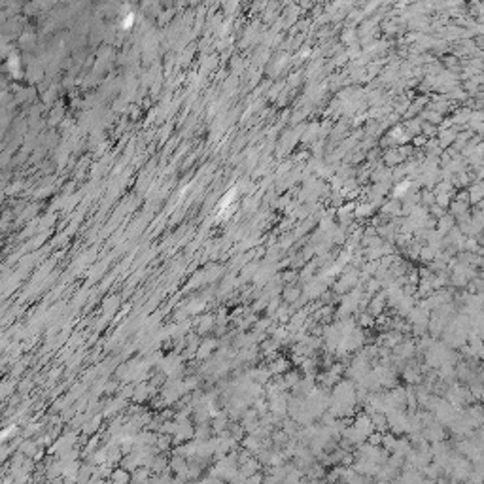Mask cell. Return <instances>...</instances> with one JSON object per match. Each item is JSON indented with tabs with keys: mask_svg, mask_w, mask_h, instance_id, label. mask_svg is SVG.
<instances>
[{
	"mask_svg": "<svg viewBox=\"0 0 484 484\" xmlns=\"http://www.w3.org/2000/svg\"><path fill=\"white\" fill-rule=\"evenodd\" d=\"M259 469H261V463L259 462H256V460H246V462H242L241 463V469H239V473H241L242 477H252V475H256V473H259Z\"/></svg>",
	"mask_w": 484,
	"mask_h": 484,
	"instance_id": "1",
	"label": "cell"
},
{
	"mask_svg": "<svg viewBox=\"0 0 484 484\" xmlns=\"http://www.w3.org/2000/svg\"><path fill=\"white\" fill-rule=\"evenodd\" d=\"M246 484H263V475H261V473H256V475L248 477V479H246Z\"/></svg>",
	"mask_w": 484,
	"mask_h": 484,
	"instance_id": "2",
	"label": "cell"
},
{
	"mask_svg": "<svg viewBox=\"0 0 484 484\" xmlns=\"http://www.w3.org/2000/svg\"><path fill=\"white\" fill-rule=\"evenodd\" d=\"M229 484H246V477H242L241 473H237V475L229 481Z\"/></svg>",
	"mask_w": 484,
	"mask_h": 484,
	"instance_id": "3",
	"label": "cell"
},
{
	"mask_svg": "<svg viewBox=\"0 0 484 484\" xmlns=\"http://www.w3.org/2000/svg\"><path fill=\"white\" fill-rule=\"evenodd\" d=\"M373 484H390V483H388V481H378V479H376V481H374Z\"/></svg>",
	"mask_w": 484,
	"mask_h": 484,
	"instance_id": "4",
	"label": "cell"
}]
</instances>
